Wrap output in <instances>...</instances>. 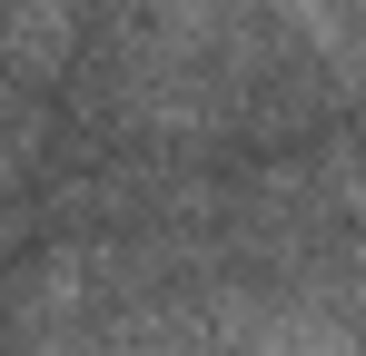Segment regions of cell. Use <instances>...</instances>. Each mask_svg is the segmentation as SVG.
Instances as JSON below:
<instances>
[{"label": "cell", "instance_id": "cell-3", "mask_svg": "<svg viewBox=\"0 0 366 356\" xmlns=\"http://www.w3.org/2000/svg\"><path fill=\"white\" fill-rule=\"evenodd\" d=\"M277 20H287L337 79H366V0H277Z\"/></svg>", "mask_w": 366, "mask_h": 356}, {"label": "cell", "instance_id": "cell-2", "mask_svg": "<svg viewBox=\"0 0 366 356\" xmlns=\"http://www.w3.org/2000/svg\"><path fill=\"white\" fill-rule=\"evenodd\" d=\"M69 20H79L69 0H10V10H0V59H10L30 89L60 79V69H69V40H79Z\"/></svg>", "mask_w": 366, "mask_h": 356}, {"label": "cell", "instance_id": "cell-1", "mask_svg": "<svg viewBox=\"0 0 366 356\" xmlns=\"http://www.w3.org/2000/svg\"><path fill=\"white\" fill-rule=\"evenodd\" d=\"M238 356H366V327L337 297H287L238 327Z\"/></svg>", "mask_w": 366, "mask_h": 356}]
</instances>
